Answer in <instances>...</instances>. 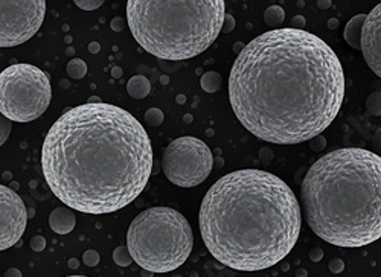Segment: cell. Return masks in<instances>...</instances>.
Wrapping results in <instances>:
<instances>
[{
    "label": "cell",
    "mask_w": 381,
    "mask_h": 277,
    "mask_svg": "<svg viewBox=\"0 0 381 277\" xmlns=\"http://www.w3.org/2000/svg\"><path fill=\"white\" fill-rule=\"evenodd\" d=\"M153 275H154V272L146 271V269H142V277H153Z\"/></svg>",
    "instance_id": "d590c367"
},
{
    "label": "cell",
    "mask_w": 381,
    "mask_h": 277,
    "mask_svg": "<svg viewBox=\"0 0 381 277\" xmlns=\"http://www.w3.org/2000/svg\"><path fill=\"white\" fill-rule=\"evenodd\" d=\"M194 245L187 219L166 206L140 212L127 231V248L133 260L151 272H169L181 266Z\"/></svg>",
    "instance_id": "8992f818"
},
{
    "label": "cell",
    "mask_w": 381,
    "mask_h": 277,
    "mask_svg": "<svg viewBox=\"0 0 381 277\" xmlns=\"http://www.w3.org/2000/svg\"><path fill=\"white\" fill-rule=\"evenodd\" d=\"M360 51L372 69V72L381 76V5L378 4L364 19L360 31Z\"/></svg>",
    "instance_id": "8fae6325"
},
{
    "label": "cell",
    "mask_w": 381,
    "mask_h": 277,
    "mask_svg": "<svg viewBox=\"0 0 381 277\" xmlns=\"http://www.w3.org/2000/svg\"><path fill=\"white\" fill-rule=\"evenodd\" d=\"M51 99V78L37 66L19 63L0 72V113L10 122L37 121Z\"/></svg>",
    "instance_id": "52a82bcc"
},
{
    "label": "cell",
    "mask_w": 381,
    "mask_h": 277,
    "mask_svg": "<svg viewBox=\"0 0 381 277\" xmlns=\"http://www.w3.org/2000/svg\"><path fill=\"white\" fill-rule=\"evenodd\" d=\"M293 29H300V26H303L307 22H305V17H302V16H296V17H293Z\"/></svg>",
    "instance_id": "f1b7e54d"
},
{
    "label": "cell",
    "mask_w": 381,
    "mask_h": 277,
    "mask_svg": "<svg viewBox=\"0 0 381 277\" xmlns=\"http://www.w3.org/2000/svg\"><path fill=\"white\" fill-rule=\"evenodd\" d=\"M322 257H323V250H322L320 247H313V248L310 250V259H311L313 262L322 260Z\"/></svg>",
    "instance_id": "4316f807"
},
{
    "label": "cell",
    "mask_w": 381,
    "mask_h": 277,
    "mask_svg": "<svg viewBox=\"0 0 381 277\" xmlns=\"http://www.w3.org/2000/svg\"><path fill=\"white\" fill-rule=\"evenodd\" d=\"M45 16V0H0V48H16L31 40Z\"/></svg>",
    "instance_id": "9c48e42d"
},
{
    "label": "cell",
    "mask_w": 381,
    "mask_h": 277,
    "mask_svg": "<svg viewBox=\"0 0 381 277\" xmlns=\"http://www.w3.org/2000/svg\"><path fill=\"white\" fill-rule=\"evenodd\" d=\"M99 49H101V46L98 45V43H90V46H89V51L92 52V54H98L99 52Z\"/></svg>",
    "instance_id": "4dcf8cb0"
},
{
    "label": "cell",
    "mask_w": 381,
    "mask_h": 277,
    "mask_svg": "<svg viewBox=\"0 0 381 277\" xmlns=\"http://www.w3.org/2000/svg\"><path fill=\"white\" fill-rule=\"evenodd\" d=\"M77 225V216L72 212V209L61 206L51 212L49 215V227L58 233V234H67L70 233Z\"/></svg>",
    "instance_id": "7c38bea8"
},
{
    "label": "cell",
    "mask_w": 381,
    "mask_h": 277,
    "mask_svg": "<svg viewBox=\"0 0 381 277\" xmlns=\"http://www.w3.org/2000/svg\"><path fill=\"white\" fill-rule=\"evenodd\" d=\"M329 23H331V28H335V26H337V20H331Z\"/></svg>",
    "instance_id": "8d00e7d4"
},
{
    "label": "cell",
    "mask_w": 381,
    "mask_h": 277,
    "mask_svg": "<svg viewBox=\"0 0 381 277\" xmlns=\"http://www.w3.org/2000/svg\"><path fill=\"white\" fill-rule=\"evenodd\" d=\"M163 119H165V116H163V113L159 108H149L145 113V121H146V124L149 127H159V125H162Z\"/></svg>",
    "instance_id": "d6986e66"
},
{
    "label": "cell",
    "mask_w": 381,
    "mask_h": 277,
    "mask_svg": "<svg viewBox=\"0 0 381 277\" xmlns=\"http://www.w3.org/2000/svg\"><path fill=\"white\" fill-rule=\"evenodd\" d=\"M172 277H183V275H178V274H175V275H172Z\"/></svg>",
    "instance_id": "f35d334b"
},
{
    "label": "cell",
    "mask_w": 381,
    "mask_h": 277,
    "mask_svg": "<svg viewBox=\"0 0 381 277\" xmlns=\"http://www.w3.org/2000/svg\"><path fill=\"white\" fill-rule=\"evenodd\" d=\"M113 260H115V263L119 265V266H128V265H131L133 257H131L130 251H128L127 245H119V247L113 251Z\"/></svg>",
    "instance_id": "ac0fdd59"
},
{
    "label": "cell",
    "mask_w": 381,
    "mask_h": 277,
    "mask_svg": "<svg viewBox=\"0 0 381 277\" xmlns=\"http://www.w3.org/2000/svg\"><path fill=\"white\" fill-rule=\"evenodd\" d=\"M124 19L122 17H115L113 20H111V23H110V28L115 31V32H121L122 29H124Z\"/></svg>",
    "instance_id": "83f0119b"
},
{
    "label": "cell",
    "mask_w": 381,
    "mask_h": 277,
    "mask_svg": "<svg viewBox=\"0 0 381 277\" xmlns=\"http://www.w3.org/2000/svg\"><path fill=\"white\" fill-rule=\"evenodd\" d=\"M328 268H329V271H331V272L338 274V272H341V271L345 269V262H343L341 259H338V257H334V259H331V260H329Z\"/></svg>",
    "instance_id": "cb8c5ba5"
},
{
    "label": "cell",
    "mask_w": 381,
    "mask_h": 277,
    "mask_svg": "<svg viewBox=\"0 0 381 277\" xmlns=\"http://www.w3.org/2000/svg\"><path fill=\"white\" fill-rule=\"evenodd\" d=\"M317 7L322 8V10H326V8L331 7V2H329V0H328V2H317Z\"/></svg>",
    "instance_id": "d6a6232c"
},
{
    "label": "cell",
    "mask_w": 381,
    "mask_h": 277,
    "mask_svg": "<svg viewBox=\"0 0 381 277\" xmlns=\"http://www.w3.org/2000/svg\"><path fill=\"white\" fill-rule=\"evenodd\" d=\"M364 19H366V14H358V16L352 17L348 22V25L345 28V32H343V37H345L346 43L351 48L358 49V51H360V43H358V40H360V31H361Z\"/></svg>",
    "instance_id": "4fadbf2b"
},
{
    "label": "cell",
    "mask_w": 381,
    "mask_h": 277,
    "mask_svg": "<svg viewBox=\"0 0 381 277\" xmlns=\"http://www.w3.org/2000/svg\"><path fill=\"white\" fill-rule=\"evenodd\" d=\"M296 277H307V275H296Z\"/></svg>",
    "instance_id": "ab89813d"
},
{
    "label": "cell",
    "mask_w": 381,
    "mask_h": 277,
    "mask_svg": "<svg viewBox=\"0 0 381 277\" xmlns=\"http://www.w3.org/2000/svg\"><path fill=\"white\" fill-rule=\"evenodd\" d=\"M78 265H80L78 259H70V260H69V268L75 269V268H78Z\"/></svg>",
    "instance_id": "1f68e13d"
},
{
    "label": "cell",
    "mask_w": 381,
    "mask_h": 277,
    "mask_svg": "<svg viewBox=\"0 0 381 277\" xmlns=\"http://www.w3.org/2000/svg\"><path fill=\"white\" fill-rule=\"evenodd\" d=\"M127 92L134 99H143L151 92V84L143 75H136L128 80L127 83Z\"/></svg>",
    "instance_id": "5bb4252c"
},
{
    "label": "cell",
    "mask_w": 381,
    "mask_h": 277,
    "mask_svg": "<svg viewBox=\"0 0 381 277\" xmlns=\"http://www.w3.org/2000/svg\"><path fill=\"white\" fill-rule=\"evenodd\" d=\"M345 73L335 52L303 29L264 32L244 46L229 75V101L244 128L275 145L320 136L338 114Z\"/></svg>",
    "instance_id": "6da1fadb"
},
{
    "label": "cell",
    "mask_w": 381,
    "mask_h": 277,
    "mask_svg": "<svg viewBox=\"0 0 381 277\" xmlns=\"http://www.w3.org/2000/svg\"><path fill=\"white\" fill-rule=\"evenodd\" d=\"M67 75L73 80H83L87 75V64L80 58L70 60L67 63Z\"/></svg>",
    "instance_id": "e0dca14e"
},
{
    "label": "cell",
    "mask_w": 381,
    "mask_h": 277,
    "mask_svg": "<svg viewBox=\"0 0 381 277\" xmlns=\"http://www.w3.org/2000/svg\"><path fill=\"white\" fill-rule=\"evenodd\" d=\"M42 169L52 193L69 209L105 215L131 204L146 187L153 146L127 110L87 102L63 113L48 131Z\"/></svg>",
    "instance_id": "7a4b0ae2"
},
{
    "label": "cell",
    "mask_w": 381,
    "mask_h": 277,
    "mask_svg": "<svg viewBox=\"0 0 381 277\" xmlns=\"http://www.w3.org/2000/svg\"><path fill=\"white\" fill-rule=\"evenodd\" d=\"M121 73H122V70H121L119 67H115V69H113V76H115V78L121 76Z\"/></svg>",
    "instance_id": "e575fe53"
},
{
    "label": "cell",
    "mask_w": 381,
    "mask_h": 277,
    "mask_svg": "<svg viewBox=\"0 0 381 277\" xmlns=\"http://www.w3.org/2000/svg\"><path fill=\"white\" fill-rule=\"evenodd\" d=\"M208 251L235 271H261L285 259L302 216L291 187L262 169H238L217 180L199 213Z\"/></svg>",
    "instance_id": "3957f363"
},
{
    "label": "cell",
    "mask_w": 381,
    "mask_h": 277,
    "mask_svg": "<svg viewBox=\"0 0 381 277\" xmlns=\"http://www.w3.org/2000/svg\"><path fill=\"white\" fill-rule=\"evenodd\" d=\"M284 20H285V11L278 5H273V7L267 8L265 13H264V22L267 25H270V26H278Z\"/></svg>",
    "instance_id": "2e32d148"
},
{
    "label": "cell",
    "mask_w": 381,
    "mask_h": 277,
    "mask_svg": "<svg viewBox=\"0 0 381 277\" xmlns=\"http://www.w3.org/2000/svg\"><path fill=\"white\" fill-rule=\"evenodd\" d=\"M75 5L83 11H95L104 5V0H75Z\"/></svg>",
    "instance_id": "44dd1931"
},
{
    "label": "cell",
    "mask_w": 381,
    "mask_h": 277,
    "mask_svg": "<svg viewBox=\"0 0 381 277\" xmlns=\"http://www.w3.org/2000/svg\"><path fill=\"white\" fill-rule=\"evenodd\" d=\"M223 0H130L127 23L134 40L159 60L183 61L205 52L220 35Z\"/></svg>",
    "instance_id": "5b68a950"
},
{
    "label": "cell",
    "mask_w": 381,
    "mask_h": 277,
    "mask_svg": "<svg viewBox=\"0 0 381 277\" xmlns=\"http://www.w3.org/2000/svg\"><path fill=\"white\" fill-rule=\"evenodd\" d=\"M11 134V122L0 113V146H2Z\"/></svg>",
    "instance_id": "ffe728a7"
},
{
    "label": "cell",
    "mask_w": 381,
    "mask_h": 277,
    "mask_svg": "<svg viewBox=\"0 0 381 277\" xmlns=\"http://www.w3.org/2000/svg\"><path fill=\"white\" fill-rule=\"evenodd\" d=\"M202 89L206 92V93H215L220 90L221 87V76L220 73L217 72H206L203 76H202Z\"/></svg>",
    "instance_id": "9a60e30c"
},
{
    "label": "cell",
    "mask_w": 381,
    "mask_h": 277,
    "mask_svg": "<svg viewBox=\"0 0 381 277\" xmlns=\"http://www.w3.org/2000/svg\"><path fill=\"white\" fill-rule=\"evenodd\" d=\"M66 277H87V275H66Z\"/></svg>",
    "instance_id": "74e56055"
},
{
    "label": "cell",
    "mask_w": 381,
    "mask_h": 277,
    "mask_svg": "<svg viewBox=\"0 0 381 277\" xmlns=\"http://www.w3.org/2000/svg\"><path fill=\"white\" fill-rule=\"evenodd\" d=\"M31 248L34 250V251H43L45 248H46V239L43 238V236H40V234H37V236H34L32 239H31Z\"/></svg>",
    "instance_id": "603a6c76"
},
{
    "label": "cell",
    "mask_w": 381,
    "mask_h": 277,
    "mask_svg": "<svg viewBox=\"0 0 381 277\" xmlns=\"http://www.w3.org/2000/svg\"><path fill=\"white\" fill-rule=\"evenodd\" d=\"M99 254L96 250H87L84 254H83V260L87 266H96L99 263Z\"/></svg>",
    "instance_id": "7402d4cb"
},
{
    "label": "cell",
    "mask_w": 381,
    "mask_h": 277,
    "mask_svg": "<svg viewBox=\"0 0 381 277\" xmlns=\"http://www.w3.org/2000/svg\"><path fill=\"white\" fill-rule=\"evenodd\" d=\"M243 49H244V45H243V43H237V45H235V51L238 52V55L241 54Z\"/></svg>",
    "instance_id": "836d02e7"
},
{
    "label": "cell",
    "mask_w": 381,
    "mask_h": 277,
    "mask_svg": "<svg viewBox=\"0 0 381 277\" xmlns=\"http://www.w3.org/2000/svg\"><path fill=\"white\" fill-rule=\"evenodd\" d=\"M325 143H326V140L322 136H316V137L311 139V149L313 151H322L325 148Z\"/></svg>",
    "instance_id": "484cf974"
},
{
    "label": "cell",
    "mask_w": 381,
    "mask_h": 277,
    "mask_svg": "<svg viewBox=\"0 0 381 277\" xmlns=\"http://www.w3.org/2000/svg\"><path fill=\"white\" fill-rule=\"evenodd\" d=\"M28 224L25 201L11 187L0 184V251L16 245Z\"/></svg>",
    "instance_id": "30bf717a"
},
{
    "label": "cell",
    "mask_w": 381,
    "mask_h": 277,
    "mask_svg": "<svg viewBox=\"0 0 381 277\" xmlns=\"http://www.w3.org/2000/svg\"><path fill=\"white\" fill-rule=\"evenodd\" d=\"M300 195L311 230L337 247H364L381 238V157L340 148L308 169Z\"/></svg>",
    "instance_id": "277c9868"
},
{
    "label": "cell",
    "mask_w": 381,
    "mask_h": 277,
    "mask_svg": "<svg viewBox=\"0 0 381 277\" xmlns=\"http://www.w3.org/2000/svg\"><path fill=\"white\" fill-rule=\"evenodd\" d=\"M235 28V19L229 14H224V19H223V26H221V32L224 34H229L232 32Z\"/></svg>",
    "instance_id": "d4e9b609"
},
{
    "label": "cell",
    "mask_w": 381,
    "mask_h": 277,
    "mask_svg": "<svg viewBox=\"0 0 381 277\" xmlns=\"http://www.w3.org/2000/svg\"><path fill=\"white\" fill-rule=\"evenodd\" d=\"M5 277H22V271L17 269V268H10L5 272Z\"/></svg>",
    "instance_id": "f546056e"
},
{
    "label": "cell",
    "mask_w": 381,
    "mask_h": 277,
    "mask_svg": "<svg viewBox=\"0 0 381 277\" xmlns=\"http://www.w3.org/2000/svg\"><path fill=\"white\" fill-rule=\"evenodd\" d=\"M212 168V151L203 140L193 136L172 140L162 155V169L166 178L180 187H196L205 183Z\"/></svg>",
    "instance_id": "ba28073f"
}]
</instances>
